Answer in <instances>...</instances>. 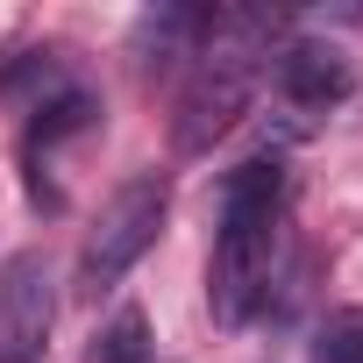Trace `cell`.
<instances>
[{"instance_id":"1","label":"cell","mask_w":363,"mask_h":363,"mask_svg":"<svg viewBox=\"0 0 363 363\" xmlns=\"http://www.w3.org/2000/svg\"><path fill=\"white\" fill-rule=\"evenodd\" d=\"M285 200L292 178L278 157H250L221 178V228H214V264H207V306L214 320H250L271 299L278 242H285Z\"/></svg>"},{"instance_id":"2","label":"cell","mask_w":363,"mask_h":363,"mask_svg":"<svg viewBox=\"0 0 363 363\" xmlns=\"http://www.w3.org/2000/svg\"><path fill=\"white\" fill-rule=\"evenodd\" d=\"M271 29H278L271 15H214V36L186 65V86H178V107H171L178 157H207L242 121V107L271 65Z\"/></svg>"},{"instance_id":"3","label":"cell","mask_w":363,"mask_h":363,"mask_svg":"<svg viewBox=\"0 0 363 363\" xmlns=\"http://www.w3.org/2000/svg\"><path fill=\"white\" fill-rule=\"evenodd\" d=\"M164 221H171V178H164V171L121 178V186L107 193V207L93 214L86 242H79V292H86V299L114 292V285L150 257V242L164 235Z\"/></svg>"},{"instance_id":"4","label":"cell","mask_w":363,"mask_h":363,"mask_svg":"<svg viewBox=\"0 0 363 363\" xmlns=\"http://www.w3.org/2000/svg\"><path fill=\"white\" fill-rule=\"evenodd\" d=\"M57 320V278L43 250H15L0 264V363H43Z\"/></svg>"},{"instance_id":"5","label":"cell","mask_w":363,"mask_h":363,"mask_svg":"<svg viewBox=\"0 0 363 363\" xmlns=\"http://www.w3.org/2000/svg\"><path fill=\"white\" fill-rule=\"evenodd\" d=\"M264 72H271L278 100H285V107H299V114H328V107H342V100H349V86H356V72H349V50H335V43H313V36H299V43H278Z\"/></svg>"},{"instance_id":"6","label":"cell","mask_w":363,"mask_h":363,"mask_svg":"<svg viewBox=\"0 0 363 363\" xmlns=\"http://www.w3.org/2000/svg\"><path fill=\"white\" fill-rule=\"evenodd\" d=\"M313 363H363V306H335L313 328Z\"/></svg>"},{"instance_id":"7","label":"cell","mask_w":363,"mask_h":363,"mask_svg":"<svg viewBox=\"0 0 363 363\" xmlns=\"http://www.w3.org/2000/svg\"><path fill=\"white\" fill-rule=\"evenodd\" d=\"M100 363H150V328H143L135 306H121V313L107 320V335H100Z\"/></svg>"}]
</instances>
